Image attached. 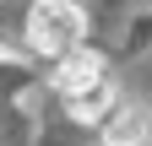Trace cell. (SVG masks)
<instances>
[{
	"mask_svg": "<svg viewBox=\"0 0 152 146\" xmlns=\"http://www.w3.org/2000/svg\"><path fill=\"white\" fill-rule=\"evenodd\" d=\"M103 141L109 146H141L147 141V114L141 108H109L103 114Z\"/></svg>",
	"mask_w": 152,
	"mask_h": 146,
	"instance_id": "obj_3",
	"label": "cell"
},
{
	"mask_svg": "<svg viewBox=\"0 0 152 146\" xmlns=\"http://www.w3.org/2000/svg\"><path fill=\"white\" fill-rule=\"evenodd\" d=\"M71 103V114L82 119V124H98L109 108H114V87H109V76L98 81V87H87V92H76V98H65Z\"/></svg>",
	"mask_w": 152,
	"mask_h": 146,
	"instance_id": "obj_4",
	"label": "cell"
},
{
	"mask_svg": "<svg viewBox=\"0 0 152 146\" xmlns=\"http://www.w3.org/2000/svg\"><path fill=\"white\" fill-rule=\"evenodd\" d=\"M98 81H103V54L98 49H71V54L54 60V92L60 98H76V92H87Z\"/></svg>",
	"mask_w": 152,
	"mask_h": 146,
	"instance_id": "obj_2",
	"label": "cell"
},
{
	"mask_svg": "<svg viewBox=\"0 0 152 146\" xmlns=\"http://www.w3.org/2000/svg\"><path fill=\"white\" fill-rule=\"evenodd\" d=\"M82 33H87V16H82V6H71V0H38L27 11V43L38 54H49V60L82 49Z\"/></svg>",
	"mask_w": 152,
	"mask_h": 146,
	"instance_id": "obj_1",
	"label": "cell"
}]
</instances>
